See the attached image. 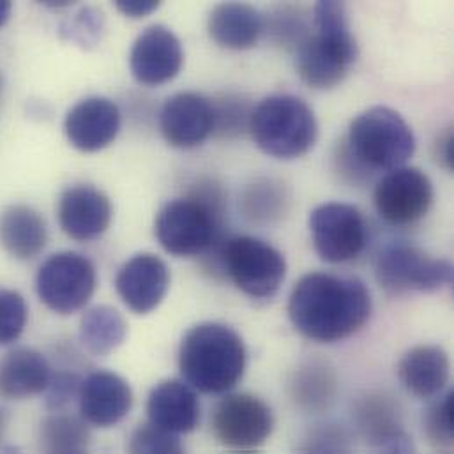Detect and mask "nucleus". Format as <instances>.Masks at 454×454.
I'll use <instances>...</instances> for the list:
<instances>
[{
  "instance_id": "nucleus-34",
  "label": "nucleus",
  "mask_w": 454,
  "mask_h": 454,
  "mask_svg": "<svg viewBox=\"0 0 454 454\" xmlns=\"http://www.w3.org/2000/svg\"><path fill=\"white\" fill-rule=\"evenodd\" d=\"M82 382L73 373H59L51 377L48 384V405L51 409H59L66 405L74 395H80Z\"/></svg>"
},
{
  "instance_id": "nucleus-39",
  "label": "nucleus",
  "mask_w": 454,
  "mask_h": 454,
  "mask_svg": "<svg viewBox=\"0 0 454 454\" xmlns=\"http://www.w3.org/2000/svg\"><path fill=\"white\" fill-rule=\"evenodd\" d=\"M0 454H21L20 451H16V450H12V448H4V450H0Z\"/></svg>"
},
{
  "instance_id": "nucleus-30",
  "label": "nucleus",
  "mask_w": 454,
  "mask_h": 454,
  "mask_svg": "<svg viewBox=\"0 0 454 454\" xmlns=\"http://www.w3.org/2000/svg\"><path fill=\"white\" fill-rule=\"evenodd\" d=\"M279 184H272L270 181L253 184L246 197H244V207L246 215L251 220H272L285 211L286 195L278 188Z\"/></svg>"
},
{
  "instance_id": "nucleus-26",
  "label": "nucleus",
  "mask_w": 454,
  "mask_h": 454,
  "mask_svg": "<svg viewBox=\"0 0 454 454\" xmlns=\"http://www.w3.org/2000/svg\"><path fill=\"white\" fill-rule=\"evenodd\" d=\"M128 325L122 315L110 306L89 309L80 322V341L92 356H108L126 340Z\"/></svg>"
},
{
  "instance_id": "nucleus-14",
  "label": "nucleus",
  "mask_w": 454,
  "mask_h": 454,
  "mask_svg": "<svg viewBox=\"0 0 454 454\" xmlns=\"http://www.w3.org/2000/svg\"><path fill=\"white\" fill-rule=\"evenodd\" d=\"M170 286L168 265L153 253L131 256L117 272L115 288L122 302L137 315L154 311Z\"/></svg>"
},
{
  "instance_id": "nucleus-4",
  "label": "nucleus",
  "mask_w": 454,
  "mask_h": 454,
  "mask_svg": "<svg viewBox=\"0 0 454 454\" xmlns=\"http://www.w3.org/2000/svg\"><path fill=\"white\" fill-rule=\"evenodd\" d=\"M223 197L220 188L207 181L183 199L161 207L154 231L163 249L174 256L207 254L222 239Z\"/></svg>"
},
{
  "instance_id": "nucleus-27",
  "label": "nucleus",
  "mask_w": 454,
  "mask_h": 454,
  "mask_svg": "<svg viewBox=\"0 0 454 454\" xmlns=\"http://www.w3.org/2000/svg\"><path fill=\"white\" fill-rule=\"evenodd\" d=\"M37 442L41 454H87L90 434L82 419L53 414L41 423Z\"/></svg>"
},
{
  "instance_id": "nucleus-19",
  "label": "nucleus",
  "mask_w": 454,
  "mask_h": 454,
  "mask_svg": "<svg viewBox=\"0 0 454 454\" xmlns=\"http://www.w3.org/2000/svg\"><path fill=\"white\" fill-rule=\"evenodd\" d=\"M80 414L85 423L110 428L121 423L133 407L129 384L112 372L90 373L80 387Z\"/></svg>"
},
{
  "instance_id": "nucleus-13",
  "label": "nucleus",
  "mask_w": 454,
  "mask_h": 454,
  "mask_svg": "<svg viewBox=\"0 0 454 454\" xmlns=\"http://www.w3.org/2000/svg\"><path fill=\"white\" fill-rule=\"evenodd\" d=\"M183 64L184 50L181 39L163 25L147 27L137 37L129 53L133 76L149 87L172 82L181 73Z\"/></svg>"
},
{
  "instance_id": "nucleus-12",
  "label": "nucleus",
  "mask_w": 454,
  "mask_h": 454,
  "mask_svg": "<svg viewBox=\"0 0 454 454\" xmlns=\"http://www.w3.org/2000/svg\"><path fill=\"white\" fill-rule=\"evenodd\" d=\"M434 184L419 168L402 167L384 176L373 193L375 209L391 225H411L427 216L434 204Z\"/></svg>"
},
{
  "instance_id": "nucleus-18",
  "label": "nucleus",
  "mask_w": 454,
  "mask_h": 454,
  "mask_svg": "<svg viewBox=\"0 0 454 454\" xmlns=\"http://www.w3.org/2000/svg\"><path fill=\"white\" fill-rule=\"evenodd\" d=\"M62 231L80 242L101 237L112 223L110 199L90 184H76L62 192L57 206Z\"/></svg>"
},
{
  "instance_id": "nucleus-11",
  "label": "nucleus",
  "mask_w": 454,
  "mask_h": 454,
  "mask_svg": "<svg viewBox=\"0 0 454 454\" xmlns=\"http://www.w3.org/2000/svg\"><path fill=\"white\" fill-rule=\"evenodd\" d=\"M308 227L318 256L329 263L357 258L366 246V223L357 207L343 202H327L315 207Z\"/></svg>"
},
{
  "instance_id": "nucleus-38",
  "label": "nucleus",
  "mask_w": 454,
  "mask_h": 454,
  "mask_svg": "<svg viewBox=\"0 0 454 454\" xmlns=\"http://www.w3.org/2000/svg\"><path fill=\"white\" fill-rule=\"evenodd\" d=\"M7 421H9V416H7V411L0 407V442L5 435V430H7Z\"/></svg>"
},
{
  "instance_id": "nucleus-5",
  "label": "nucleus",
  "mask_w": 454,
  "mask_h": 454,
  "mask_svg": "<svg viewBox=\"0 0 454 454\" xmlns=\"http://www.w3.org/2000/svg\"><path fill=\"white\" fill-rule=\"evenodd\" d=\"M249 131L256 147L276 160L304 156L317 142L318 122L313 110L290 94L265 98L251 114Z\"/></svg>"
},
{
  "instance_id": "nucleus-29",
  "label": "nucleus",
  "mask_w": 454,
  "mask_h": 454,
  "mask_svg": "<svg viewBox=\"0 0 454 454\" xmlns=\"http://www.w3.org/2000/svg\"><path fill=\"white\" fill-rule=\"evenodd\" d=\"M213 103L215 110V133L218 137H235L249 129L253 110L242 96H223Z\"/></svg>"
},
{
  "instance_id": "nucleus-32",
  "label": "nucleus",
  "mask_w": 454,
  "mask_h": 454,
  "mask_svg": "<svg viewBox=\"0 0 454 454\" xmlns=\"http://www.w3.org/2000/svg\"><path fill=\"white\" fill-rule=\"evenodd\" d=\"M27 324V304L21 294L0 288V345L14 343Z\"/></svg>"
},
{
  "instance_id": "nucleus-28",
  "label": "nucleus",
  "mask_w": 454,
  "mask_h": 454,
  "mask_svg": "<svg viewBox=\"0 0 454 454\" xmlns=\"http://www.w3.org/2000/svg\"><path fill=\"white\" fill-rule=\"evenodd\" d=\"M454 395L448 393L435 402L425 416V432L432 448L441 454L453 453Z\"/></svg>"
},
{
  "instance_id": "nucleus-2",
  "label": "nucleus",
  "mask_w": 454,
  "mask_h": 454,
  "mask_svg": "<svg viewBox=\"0 0 454 454\" xmlns=\"http://www.w3.org/2000/svg\"><path fill=\"white\" fill-rule=\"evenodd\" d=\"M247 352L237 331L218 322L192 327L179 348V370L186 384L206 395L233 389L246 372Z\"/></svg>"
},
{
  "instance_id": "nucleus-23",
  "label": "nucleus",
  "mask_w": 454,
  "mask_h": 454,
  "mask_svg": "<svg viewBox=\"0 0 454 454\" xmlns=\"http://www.w3.org/2000/svg\"><path fill=\"white\" fill-rule=\"evenodd\" d=\"M207 30L218 46L242 51L258 43L263 32V20L249 4L225 2L211 11Z\"/></svg>"
},
{
  "instance_id": "nucleus-6",
  "label": "nucleus",
  "mask_w": 454,
  "mask_h": 454,
  "mask_svg": "<svg viewBox=\"0 0 454 454\" xmlns=\"http://www.w3.org/2000/svg\"><path fill=\"white\" fill-rule=\"evenodd\" d=\"M347 151L361 168L391 172L414 156L416 137L396 110L373 106L350 122Z\"/></svg>"
},
{
  "instance_id": "nucleus-22",
  "label": "nucleus",
  "mask_w": 454,
  "mask_h": 454,
  "mask_svg": "<svg viewBox=\"0 0 454 454\" xmlns=\"http://www.w3.org/2000/svg\"><path fill=\"white\" fill-rule=\"evenodd\" d=\"M48 361L32 348H16L0 359V398L23 400L48 389Z\"/></svg>"
},
{
  "instance_id": "nucleus-9",
  "label": "nucleus",
  "mask_w": 454,
  "mask_h": 454,
  "mask_svg": "<svg viewBox=\"0 0 454 454\" xmlns=\"http://www.w3.org/2000/svg\"><path fill=\"white\" fill-rule=\"evenodd\" d=\"M375 274L387 294L437 292L453 283V265L446 258H432L411 244H393L380 251Z\"/></svg>"
},
{
  "instance_id": "nucleus-25",
  "label": "nucleus",
  "mask_w": 454,
  "mask_h": 454,
  "mask_svg": "<svg viewBox=\"0 0 454 454\" xmlns=\"http://www.w3.org/2000/svg\"><path fill=\"white\" fill-rule=\"evenodd\" d=\"M336 375L324 361L304 363L292 379V396L299 407L309 412L329 409L336 396Z\"/></svg>"
},
{
  "instance_id": "nucleus-40",
  "label": "nucleus",
  "mask_w": 454,
  "mask_h": 454,
  "mask_svg": "<svg viewBox=\"0 0 454 454\" xmlns=\"http://www.w3.org/2000/svg\"><path fill=\"white\" fill-rule=\"evenodd\" d=\"M2 90H4V76L0 74V98H2Z\"/></svg>"
},
{
  "instance_id": "nucleus-21",
  "label": "nucleus",
  "mask_w": 454,
  "mask_h": 454,
  "mask_svg": "<svg viewBox=\"0 0 454 454\" xmlns=\"http://www.w3.org/2000/svg\"><path fill=\"white\" fill-rule=\"evenodd\" d=\"M450 357L437 345H419L411 348L398 364V377L403 387L418 398L441 395L450 382Z\"/></svg>"
},
{
  "instance_id": "nucleus-16",
  "label": "nucleus",
  "mask_w": 454,
  "mask_h": 454,
  "mask_svg": "<svg viewBox=\"0 0 454 454\" xmlns=\"http://www.w3.org/2000/svg\"><path fill=\"white\" fill-rule=\"evenodd\" d=\"M160 126L170 145L177 149L199 147L215 133L213 103L199 92H179L163 105Z\"/></svg>"
},
{
  "instance_id": "nucleus-7",
  "label": "nucleus",
  "mask_w": 454,
  "mask_h": 454,
  "mask_svg": "<svg viewBox=\"0 0 454 454\" xmlns=\"http://www.w3.org/2000/svg\"><path fill=\"white\" fill-rule=\"evenodd\" d=\"M211 251L215 256L209 260L215 258V267H220L240 292L253 299L272 297L285 281V256L262 239L239 235Z\"/></svg>"
},
{
  "instance_id": "nucleus-1",
  "label": "nucleus",
  "mask_w": 454,
  "mask_h": 454,
  "mask_svg": "<svg viewBox=\"0 0 454 454\" xmlns=\"http://www.w3.org/2000/svg\"><path fill=\"white\" fill-rule=\"evenodd\" d=\"M288 317L308 340L336 343L366 325L372 317V295L357 278L309 272L290 294Z\"/></svg>"
},
{
  "instance_id": "nucleus-24",
  "label": "nucleus",
  "mask_w": 454,
  "mask_h": 454,
  "mask_svg": "<svg viewBox=\"0 0 454 454\" xmlns=\"http://www.w3.org/2000/svg\"><path fill=\"white\" fill-rule=\"evenodd\" d=\"M48 242V227L43 216L23 204L9 206L0 215V246L18 260L37 256Z\"/></svg>"
},
{
  "instance_id": "nucleus-8",
  "label": "nucleus",
  "mask_w": 454,
  "mask_h": 454,
  "mask_svg": "<svg viewBox=\"0 0 454 454\" xmlns=\"http://www.w3.org/2000/svg\"><path fill=\"white\" fill-rule=\"evenodd\" d=\"M96 285L94 263L85 254L74 251L51 254L35 276V290L41 302L59 315L83 309L94 295Z\"/></svg>"
},
{
  "instance_id": "nucleus-15",
  "label": "nucleus",
  "mask_w": 454,
  "mask_h": 454,
  "mask_svg": "<svg viewBox=\"0 0 454 454\" xmlns=\"http://www.w3.org/2000/svg\"><path fill=\"white\" fill-rule=\"evenodd\" d=\"M357 427L373 454H416L405 432L396 402L382 393H370L356 411Z\"/></svg>"
},
{
  "instance_id": "nucleus-33",
  "label": "nucleus",
  "mask_w": 454,
  "mask_h": 454,
  "mask_svg": "<svg viewBox=\"0 0 454 454\" xmlns=\"http://www.w3.org/2000/svg\"><path fill=\"white\" fill-rule=\"evenodd\" d=\"M103 14L94 7H85L69 25V39L76 41L82 46L96 44L103 32Z\"/></svg>"
},
{
  "instance_id": "nucleus-35",
  "label": "nucleus",
  "mask_w": 454,
  "mask_h": 454,
  "mask_svg": "<svg viewBox=\"0 0 454 454\" xmlns=\"http://www.w3.org/2000/svg\"><path fill=\"white\" fill-rule=\"evenodd\" d=\"M434 158L435 163L441 165L446 172H453L454 168V137L453 128L444 129L437 140L434 142Z\"/></svg>"
},
{
  "instance_id": "nucleus-31",
  "label": "nucleus",
  "mask_w": 454,
  "mask_h": 454,
  "mask_svg": "<svg viewBox=\"0 0 454 454\" xmlns=\"http://www.w3.org/2000/svg\"><path fill=\"white\" fill-rule=\"evenodd\" d=\"M128 454H186V450L174 434L153 425H142L129 439Z\"/></svg>"
},
{
  "instance_id": "nucleus-20",
  "label": "nucleus",
  "mask_w": 454,
  "mask_h": 454,
  "mask_svg": "<svg viewBox=\"0 0 454 454\" xmlns=\"http://www.w3.org/2000/svg\"><path fill=\"white\" fill-rule=\"evenodd\" d=\"M147 416L153 427L168 434H190L200 423V402L188 384L165 380L158 384L147 402Z\"/></svg>"
},
{
  "instance_id": "nucleus-36",
  "label": "nucleus",
  "mask_w": 454,
  "mask_h": 454,
  "mask_svg": "<svg viewBox=\"0 0 454 454\" xmlns=\"http://www.w3.org/2000/svg\"><path fill=\"white\" fill-rule=\"evenodd\" d=\"M117 9L129 16V18H145L151 12H154L160 7V2H153V0H119Z\"/></svg>"
},
{
  "instance_id": "nucleus-3",
  "label": "nucleus",
  "mask_w": 454,
  "mask_h": 454,
  "mask_svg": "<svg viewBox=\"0 0 454 454\" xmlns=\"http://www.w3.org/2000/svg\"><path fill=\"white\" fill-rule=\"evenodd\" d=\"M313 30L295 46V69L306 85L333 89L343 82L359 53L345 4L318 2L313 7Z\"/></svg>"
},
{
  "instance_id": "nucleus-10",
  "label": "nucleus",
  "mask_w": 454,
  "mask_h": 454,
  "mask_svg": "<svg viewBox=\"0 0 454 454\" xmlns=\"http://www.w3.org/2000/svg\"><path fill=\"white\" fill-rule=\"evenodd\" d=\"M274 428L270 409L253 395L225 396L213 414L218 442L233 454L258 453Z\"/></svg>"
},
{
  "instance_id": "nucleus-17",
  "label": "nucleus",
  "mask_w": 454,
  "mask_h": 454,
  "mask_svg": "<svg viewBox=\"0 0 454 454\" xmlns=\"http://www.w3.org/2000/svg\"><path fill=\"white\" fill-rule=\"evenodd\" d=\"M64 131L74 149L82 153L103 151L114 144L121 131V110L108 98H85L67 112Z\"/></svg>"
},
{
  "instance_id": "nucleus-37",
  "label": "nucleus",
  "mask_w": 454,
  "mask_h": 454,
  "mask_svg": "<svg viewBox=\"0 0 454 454\" xmlns=\"http://www.w3.org/2000/svg\"><path fill=\"white\" fill-rule=\"evenodd\" d=\"M11 11H12V4L11 2H5V0H0V27H4L11 16Z\"/></svg>"
}]
</instances>
